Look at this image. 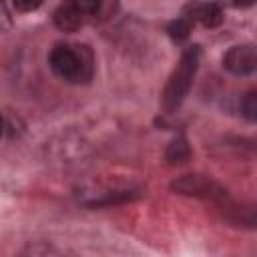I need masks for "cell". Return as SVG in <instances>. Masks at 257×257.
Returning a JSON list of instances; mask_svg holds the SVG:
<instances>
[{"label":"cell","mask_w":257,"mask_h":257,"mask_svg":"<svg viewBox=\"0 0 257 257\" xmlns=\"http://www.w3.org/2000/svg\"><path fill=\"white\" fill-rule=\"evenodd\" d=\"M233 4H235L237 8H249V6L255 4V0H233Z\"/></svg>","instance_id":"obj_12"},{"label":"cell","mask_w":257,"mask_h":257,"mask_svg":"<svg viewBox=\"0 0 257 257\" xmlns=\"http://www.w3.org/2000/svg\"><path fill=\"white\" fill-rule=\"evenodd\" d=\"M54 24H56V28H60L62 32H74V30H78V28L84 24V20L64 2V4L58 6L56 12H54Z\"/></svg>","instance_id":"obj_6"},{"label":"cell","mask_w":257,"mask_h":257,"mask_svg":"<svg viewBox=\"0 0 257 257\" xmlns=\"http://www.w3.org/2000/svg\"><path fill=\"white\" fill-rule=\"evenodd\" d=\"M223 68L235 76H249L257 68V52L253 44L231 46L223 56Z\"/></svg>","instance_id":"obj_4"},{"label":"cell","mask_w":257,"mask_h":257,"mask_svg":"<svg viewBox=\"0 0 257 257\" xmlns=\"http://www.w3.org/2000/svg\"><path fill=\"white\" fill-rule=\"evenodd\" d=\"M66 4H68L82 20H86V18L94 16V14L100 10L102 0H66Z\"/></svg>","instance_id":"obj_8"},{"label":"cell","mask_w":257,"mask_h":257,"mask_svg":"<svg viewBox=\"0 0 257 257\" xmlns=\"http://www.w3.org/2000/svg\"><path fill=\"white\" fill-rule=\"evenodd\" d=\"M191 20H199L205 28H215L223 22V10L219 4L215 2H207V4H199V6H193L191 8Z\"/></svg>","instance_id":"obj_5"},{"label":"cell","mask_w":257,"mask_h":257,"mask_svg":"<svg viewBox=\"0 0 257 257\" xmlns=\"http://www.w3.org/2000/svg\"><path fill=\"white\" fill-rule=\"evenodd\" d=\"M0 137H2V116H0Z\"/></svg>","instance_id":"obj_13"},{"label":"cell","mask_w":257,"mask_h":257,"mask_svg":"<svg viewBox=\"0 0 257 257\" xmlns=\"http://www.w3.org/2000/svg\"><path fill=\"white\" fill-rule=\"evenodd\" d=\"M191 28H193V20H191V16H189V14H185V16H181V18L173 20V22L169 24L167 32H169L175 40H185V38L189 36Z\"/></svg>","instance_id":"obj_9"},{"label":"cell","mask_w":257,"mask_h":257,"mask_svg":"<svg viewBox=\"0 0 257 257\" xmlns=\"http://www.w3.org/2000/svg\"><path fill=\"white\" fill-rule=\"evenodd\" d=\"M199 60H201V48L197 44L183 50L177 66L173 68V72L165 84L163 96H161V104H163L165 112H175L183 104L185 96L189 94V90L193 86L195 74L199 70Z\"/></svg>","instance_id":"obj_2"},{"label":"cell","mask_w":257,"mask_h":257,"mask_svg":"<svg viewBox=\"0 0 257 257\" xmlns=\"http://www.w3.org/2000/svg\"><path fill=\"white\" fill-rule=\"evenodd\" d=\"M48 64L60 80L70 84H82L92 78V54L80 44H56L50 50Z\"/></svg>","instance_id":"obj_1"},{"label":"cell","mask_w":257,"mask_h":257,"mask_svg":"<svg viewBox=\"0 0 257 257\" xmlns=\"http://www.w3.org/2000/svg\"><path fill=\"white\" fill-rule=\"evenodd\" d=\"M241 112L253 122V120H257V92L255 90H249L245 96H243V100H241Z\"/></svg>","instance_id":"obj_10"},{"label":"cell","mask_w":257,"mask_h":257,"mask_svg":"<svg viewBox=\"0 0 257 257\" xmlns=\"http://www.w3.org/2000/svg\"><path fill=\"white\" fill-rule=\"evenodd\" d=\"M171 189L187 197H199V199H211V201L227 199V191L219 183L203 175H183L171 183Z\"/></svg>","instance_id":"obj_3"},{"label":"cell","mask_w":257,"mask_h":257,"mask_svg":"<svg viewBox=\"0 0 257 257\" xmlns=\"http://www.w3.org/2000/svg\"><path fill=\"white\" fill-rule=\"evenodd\" d=\"M42 2H44V0H12L14 8H16L18 12H32V10L40 8Z\"/></svg>","instance_id":"obj_11"},{"label":"cell","mask_w":257,"mask_h":257,"mask_svg":"<svg viewBox=\"0 0 257 257\" xmlns=\"http://www.w3.org/2000/svg\"><path fill=\"white\" fill-rule=\"evenodd\" d=\"M189 159H191V147H189L187 139L185 137H175L169 143L167 151H165V161L169 165H183Z\"/></svg>","instance_id":"obj_7"}]
</instances>
